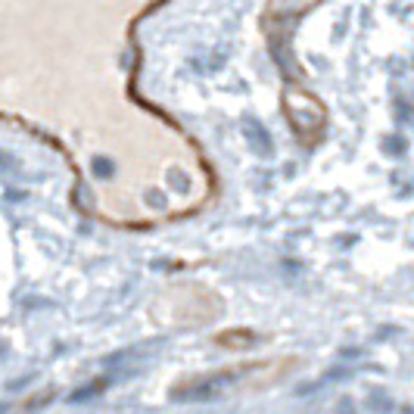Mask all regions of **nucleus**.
I'll use <instances>...</instances> for the list:
<instances>
[]
</instances>
